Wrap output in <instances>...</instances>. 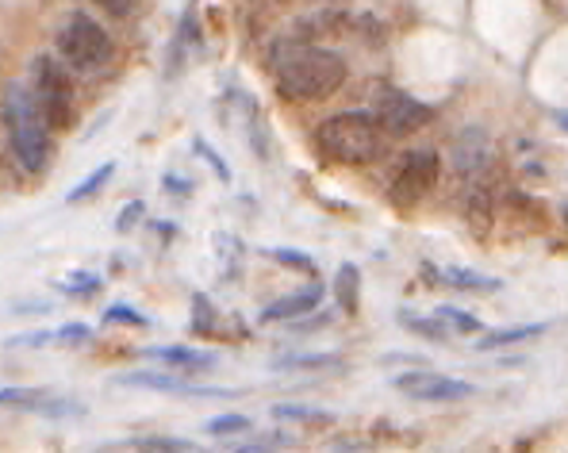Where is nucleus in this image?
I'll return each mask as SVG.
<instances>
[{
  "label": "nucleus",
  "mask_w": 568,
  "mask_h": 453,
  "mask_svg": "<svg viewBox=\"0 0 568 453\" xmlns=\"http://www.w3.org/2000/svg\"><path fill=\"white\" fill-rule=\"evenodd\" d=\"M32 93L35 100L47 112L50 127L54 131H70L77 115V100H74V70L65 62H58L54 54H39L32 65Z\"/></svg>",
  "instance_id": "39448f33"
},
{
  "label": "nucleus",
  "mask_w": 568,
  "mask_h": 453,
  "mask_svg": "<svg viewBox=\"0 0 568 453\" xmlns=\"http://www.w3.org/2000/svg\"><path fill=\"white\" fill-rule=\"evenodd\" d=\"M396 389L422 404H454V400H469L472 384L457 381V377H442V372H404L396 377Z\"/></svg>",
  "instance_id": "6e6552de"
},
{
  "label": "nucleus",
  "mask_w": 568,
  "mask_h": 453,
  "mask_svg": "<svg viewBox=\"0 0 568 453\" xmlns=\"http://www.w3.org/2000/svg\"><path fill=\"white\" fill-rule=\"evenodd\" d=\"M203 430H208V434H246L250 419H246V415H215Z\"/></svg>",
  "instance_id": "6ab92c4d"
},
{
  "label": "nucleus",
  "mask_w": 568,
  "mask_h": 453,
  "mask_svg": "<svg viewBox=\"0 0 568 453\" xmlns=\"http://www.w3.org/2000/svg\"><path fill=\"white\" fill-rule=\"evenodd\" d=\"M104 323H123V327H150V319L143 316V311H131V308H123V304H112V308L104 311Z\"/></svg>",
  "instance_id": "aec40b11"
},
{
  "label": "nucleus",
  "mask_w": 568,
  "mask_h": 453,
  "mask_svg": "<svg viewBox=\"0 0 568 453\" xmlns=\"http://www.w3.org/2000/svg\"><path fill=\"white\" fill-rule=\"evenodd\" d=\"M323 304V284H308L300 292H288V296L273 299L266 311H261V323H284V319H300Z\"/></svg>",
  "instance_id": "9d476101"
},
{
  "label": "nucleus",
  "mask_w": 568,
  "mask_h": 453,
  "mask_svg": "<svg viewBox=\"0 0 568 453\" xmlns=\"http://www.w3.org/2000/svg\"><path fill=\"white\" fill-rule=\"evenodd\" d=\"M273 82L276 93L296 105L326 100L346 82V58L304 39H284L273 47Z\"/></svg>",
  "instance_id": "f257e3e1"
},
{
  "label": "nucleus",
  "mask_w": 568,
  "mask_h": 453,
  "mask_svg": "<svg viewBox=\"0 0 568 453\" xmlns=\"http://www.w3.org/2000/svg\"><path fill=\"white\" fill-rule=\"evenodd\" d=\"M97 4L108 12V16H115V20H127L131 9H135V0H97Z\"/></svg>",
  "instance_id": "4be33fe9"
},
{
  "label": "nucleus",
  "mask_w": 568,
  "mask_h": 453,
  "mask_svg": "<svg viewBox=\"0 0 568 453\" xmlns=\"http://www.w3.org/2000/svg\"><path fill=\"white\" fill-rule=\"evenodd\" d=\"M439 173H442V158L434 150H415L399 162L396 177H392V200L396 204H415L422 196L431 193L439 185Z\"/></svg>",
  "instance_id": "0eeeda50"
},
{
  "label": "nucleus",
  "mask_w": 568,
  "mask_h": 453,
  "mask_svg": "<svg viewBox=\"0 0 568 453\" xmlns=\"http://www.w3.org/2000/svg\"><path fill=\"white\" fill-rule=\"evenodd\" d=\"M112 173H115V162H104V166H100V170H92L89 177L82 181V185H74V188H70V196H65V200H70V204H77V200H89V196L97 193V188L104 185V181L112 177Z\"/></svg>",
  "instance_id": "f3484780"
},
{
  "label": "nucleus",
  "mask_w": 568,
  "mask_h": 453,
  "mask_svg": "<svg viewBox=\"0 0 568 453\" xmlns=\"http://www.w3.org/2000/svg\"><path fill=\"white\" fill-rule=\"evenodd\" d=\"M545 331V323H527V327H504V331H492L477 342V350H499V346H515V342L538 339Z\"/></svg>",
  "instance_id": "9b49d317"
},
{
  "label": "nucleus",
  "mask_w": 568,
  "mask_h": 453,
  "mask_svg": "<svg viewBox=\"0 0 568 453\" xmlns=\"http://www.w3.org/2000/svg\"><path fill=\"white\" fill-rule=\"evenodd\" d=\"M138 216H143V204L135 200V204H127V208L120 211V223H115V226H120V231H131V226H135V219H138Z\"/></svg>",
  "instance_id": "5701e85b"
},
{
  "label": "nucleus",
  "mask_w": 568,
  "mask_h": 453,
  "mask_svg": "<svg viewBox=\"0 0 568 453\" xmlns=\"http://www.w3.org/2000/svg\"><path fill=\"white\" fill-rule=\"evenodd\" d=\"M158 357L173 365H185V369H208V365H215V357L200 354V350H158Z\"/></svg>",
  "instance_id": "a211bd4d"
},
{
  "label": "nucleus",
  "mask_w": 568,
  "mask_h": 453,
  "mask_svg": "<svg viewBox=\"0 0 568 453\" xmlns=\"http://www.w3.org/2000/svg\"><path fill=\"white\" fill-rule=\"evenodd\" d=\"M58 54L70 70L77 73H100L112 62L115 47L112 35L89 16V12H70L65 24L58 27Z\"/></svg>",
  "instance_id": "20e7f679"
},
{
  "label": "nucleus",
  "mask_w": 568,
  "mask_h": 453,
  "mask_svg": "<svg viewBox=\"0 0 568 453\" xmlns=\"http://www.w3.org/2000/svg\"><path fill=\"white\" fill-rule=\"evenodd\" d=\"M487 158H492V146H487V135L480 127H469L454 146V166L461 177H484Z\"/></svg>",
  "instance_id": "1a4fd4ad"
},
{
  "label": "nucleus",
  "mask_w": 568,
  "mask_h": 453,
  "mask_svg": "<svg viewBox=\"0 0 568 453\" xmlns=\"http://www.w3.org/2000/svg\"><path fill=\"white\" fill-rule=\"evenodd\" d=\"M358 281H361L358 266H349V261L338 269V277H334V292H338L342 311H358Z\"/></svg>",
  "instance_id": "ddd939ff"
},
{
  "label": "nucleus",
  "mask_w": 568,
  "mask_h": 453,
  "mask_svg": "<svg viewBox=\"0 0 568 453\" xmlns=\"http://www.w3.org/2000/svg\"><path fill=\"white\" fill-rule=\"evenodd\" d=\"M97 289V277H82V292H92ZM70 292H77V281L70 284Z\"/></svg>",
  "instance_id": "a878e982"
},
{
  "label": "nucleus",
  "mask_w": 568,
  "mask_h": 453,
  "mask_svg": "<svg viewBox=\"0 0 568 453\" xmlns=\"http://www.w3.org/2000/svg\"><path fill=\"white\" fill-rule=\"evenodd\" d=\"M131 450H155V453H185L193 450V442H185V438H165V434H147V438H131Z\"/></svg>",
  "instance_id": "dca6fc26"
},
{
  "label": "nucleus",
  "mask_w": 568,
  "mask_h": 453,
  "mask_svg": "<svg viewBox=\"0 0 568 453\" xmlns=\"http://www.w3.org/2000/svg\"><path fill=\"white\" fill-rule=\"evenodd\" d=\"M4 127H9V143L16 162L27 173H42L50 166V120L42 105L35 100L32 85L12 82L4 89Z\"/></svg>",
  "instance_id": "f03ea898"
},
{
  "label": "nucleus",
  "mask_w": 568,
  "mask_h": 453,
  "mask_svg": "<svg viewBox=\"0 0 568 453\" xmlns=\"http://www.w3.org/2000/svg\"><path fill=\"white\" fill-rule=\"evenodd\" d=\"M565 223H568V208H565Z\"/></svg>",
  "instance_id": "cd10ccee"
},
{
  "label": "nucleus",
  "mask_w": 568,
  "mask_h": 453,
  "mask_svg": "<svg viewBox=\"0 0 568 453\" xmlns=\"http://www.w3.org/2000/svg\"><path fill=\"white\" fill-rule=\"evenodd\" d=\"M281 419H319V412H304V407H276Z\"/></svg>",
  "instance_id": "393cba45"
},
{
  "label": "nucleus",
  "mask_w": 568,
  "mask_h": 453,
  "mask_svg": "<svg viewBox=\"0 0 568 453\" xmlns=\"http://www.w3.org/2000/svg\"><path fill=\"white\" fill-rule=\"evenodd\" d=\"M442 281L454 284V289H465V292H495L499 289L495 277L472 273V269H442Z\"/></svg>",
  "instance_id": "f8f14e48"
},
{
  "label": "nucleus",
  "mask_w": 568,
  "mask_h": 453,
  "mask_svg": "<svg viewBox=\"0 0 568 453\" xmlns=\"http://www.w3.org/2000/svg\"><path fill=\"white\" fill-rule=\"evenodd\" d=\"M373 120L381 123V131L404 138V135H415V131L427 127V123L434 120V108L407 97V93H399V89H381L373 100Z\"/></svg>",
  "instance_id": "423d86ee"
},
{
  "label": "nucleus",
  "mask_w": 568,
  "mask_h": 453,
  "mask_svg": "<svg viewBox=\"0 0 568 453\" xmlns=\"http://www.w3.org/2000/svg\"><path fill=\"white\" fill-rule=\"evenodd\" d=\"M276 369H342V357H334V354H288V357H276Z\"/></svg>",
  "instance_id": "4468645a"
},
{
  "label": "nucleus",
  "mask_w": 568,
  "mask_h": 453,
  "mask_svg": "<svg viewBox=\"0 0 568 453\" xmlns=\"http://www.w3.org/2000/svg\"><path fill=\"white\" fill-rule=\"evenodd\" d=\"M273 254L276 261H284V266H296V269H311V261L308 258H300L296 250H269Z\"/></svg>",
  "instance_id": "b1692460"
},
{
  "label": "nucleus",
  "mask_w": 568,
  "mask_h": 453,
  "mask_svg": "<svg viewBox=\"0 0 568 453\" xmlns=\"http://www.w3.org/2000/svg\"><path fill=\"white\" fill-rule=\"evenodd\" d=\"M434 319H439V323L446 327V331H454V334L480 331V319L469 316V311H461V308H439V311H434Z\"/></svg>",
  "instance_id": "2eb2a0df"
},
{
  "label": "nucleus",
  "mask_w": 568,
  "mask_h": 453,
  "mask_svg": "<svg viewBox=\"0 0 568 453\" xmlns=\"http://www.w3.org/2000/svg\"><path fill=\"white\" fill-rule=\"evenodd\" d=\"M92 339V331L85 323H70V327H62V331H54V342H89Z\"/></svg>",
  "instance_id": "412c9836"
},
{
  "label": "nucleus",
  "mask_w": 568,
  "mask_h": 453,
  "mask_svg": "<svg viewBox=\"0 0 568 453\" xmlns=\"http://www.w3.org/2000/svg\"><path fill=\"white\" fill-rule=\"evenodd\" d=\"M557 120H560V123H565V127H568V112H557Z\"/></svg>",
  "instance_id": "bb28decb"
},
{
  "label": "nucleus",
  "mask_w": 568,
  "mask_h": 453,
  "mask_svg": "<svg viewBox=\"0 0 568 453\" xmlns=\"http://www.w3.org/2000/svg\"><path fill=\"white\" fill-rule=\"evenodd\" d=\"M381 135L373 112H334L316 127V146L334 166H369L381 155Z\"/></svg>",
  "instance_id": "7ed1b4c3"
}]
</instances>
